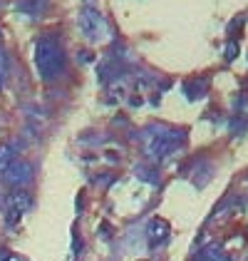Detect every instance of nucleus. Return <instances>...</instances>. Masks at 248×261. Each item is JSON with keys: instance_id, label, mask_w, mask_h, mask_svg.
Segmentation results:
<instances>
[{"instance_id": "obj_7", "label": "nucleus", "mask_w": 248, "mask_h": 261, "mask_svg": "<svg viewBox=\"0 0 248 261\" xmlns=\"http://www.w3.org/2000/svg\"><path fill=\"white\" fill-rule=\"evenodd\" d=\"M15 162V147L13 144H0V172H5Z\"/></svg>"}, {"instance_id": "obj_1", "label": "nucleus", "mask_w": 248, "mask_h": 261, "mask_svg": "<svg viewBox=\"0 0 248 261\" xmlns=\"http://www.w3.org/2000/svg\"><path fill=\"white\" fill-rule=\"evenodd\" d=\"M35 67L45 82L57 80L65 72V47L57 35H42L35 42Z\"/></svg>"}, {"instance_id": "obj_5", "label": "nucleus", "mask_w": 248, "mask_h": 261, "mask_svg": "<svg viewBox=\"0 0 248 261\" xmlns=\"http://www.w3.org/2000/svg\"><path fill=\"white\" fill-rule=\"evenodd\" d=\"M80 28H82V33L89 38V40H97V38H102L104 20L95 13V10H84L82 15H80Z\"/></svg>"}, {"instance_id": "obj_8", "label": "nucleus", "mask_w": 248, "mask_h": 261, "mask_svg": "<svg viewBox=\"0 0 248 261\" xmlns=\"http://www.w3.org/2000/svg\"><path fill=\"white\" fill-rule=\"evenodd\" d=\"M162 237H166V224L164 221H154V224H151V239L159 241Z\"/></svg>"}, {"instance_id": "obj_6", "label": "nucleus", "mask_w": 248, "mask_h": 261, "mask_svg": "<svg viewBox=\"0 0 248 261\" xmlns=\"http://www.w3.org/2000/svg\"><path fill=\"white\" fill-rule=\"evenodd\" d=\"M20 13H25V15H40L42 10L47 8V0H18V5H15Z\"/></svg>"}, {"instance_id": "obj_4", "label": "nucleus", "mask_w": 248, "mask_h": 261, "mask_svg": "<svg viewBox=\"0 0 248 261\" xmlns=\"http://www.w3.org/2000/svg\"><path fill=\"white\" fill-rule=\"evenodd\" d=\"M33 172H35V169H33V164H30V162L18 160V162H13L3 174H5V181H8V184H13L15 189H22L27 181L33 179Z\"/></svg>"}, {"instance_id": "obj_2", "label": "nucleus", "mask_w": 248, "mask_h": 261, "mask_svg": "<svg viewBox=\"0 0 248 261\" xmlns=\"http://www.w3.org/2000/svg\"><path fill=\"white\" fill-rule=\"evenodd\" d=\"M181 142H184V135H181V132L166 129V132H159V135H151V137H149L146 152H149V157H154V160H164V157L174 154V152L179 149Z\"/></svg>"}, {"instance_id": "obj_9", "label": "nucleus", "mask_w": 248, "mask_h": 261, "mask_svg": "<svg viewBox=\"0 0 248 261\" xmlns=\"http://www.w3.org/2000/svg\"><path fill=\"white\" fill-rule=\"evenodd\" d=\"M5 75H8V58H5V53H3V47H0V87H3V82H5Z\"/></svg>"}, {"instance_id": "obj_3", "label": "nucleus", "mask_w": 248, "mask_h": 261, "mask_svg": "<svg viewBox=\"0 0 248 261\" xmlns=\"http://www.w3.org/2000/svg\"><path fill=\"white\" fill-rule=\"evenodd\" d=\"M5 206H8V214H10V224L15 219H20L22 214L33 206V194L25 192V189H13L5 199Z\"/></svg>"}]
</instances>
